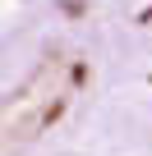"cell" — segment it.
<instances>
[{"label": "cell", "instance_id": "cell-1", "mask_svg": "<svg viewBox=\"0 0 152 156\" xmlns=\"http://www.w3.org/2000/svg\"><path fill=\"white\" fill-rule=\"evenodd\" d=\"M51 78H55V60L46 55V64L32 69V78L0 101V156H14L23 151L32 138H42L69 106V92H51Z\"/></svg>", "mask_w": 152, "mask_h": 156}]
</instances>
